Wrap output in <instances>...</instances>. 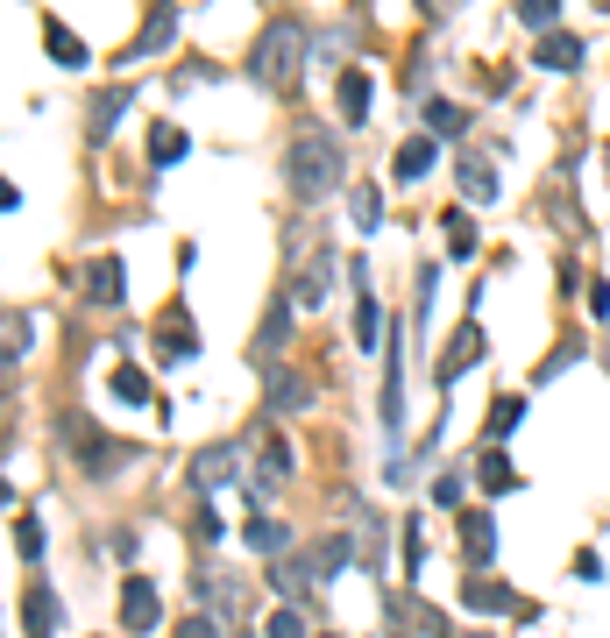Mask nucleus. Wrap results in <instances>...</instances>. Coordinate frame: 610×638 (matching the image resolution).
<instances>
[{
    "label": "nucleus",
    "mask_w": 610,
    "mask_h": 638,
    "mask_svg": "<svg viewBox=\"0 0 610 638\" xmlns=\"http://www.w3.org/2000/svg\"><path fill=\"white\" fill-rule=\"evenodd\" d=\"M320 638H334V631H320Z\"/></svg>",
    "instance_id": "58836bf2"
},
{
    "label": "nucleus",
    "mask_w": 610,
    "mask_h": 638,
    "mask_svg": "<svg viewBox=\"0 0 610 638\" xmlns=\"http://www.w3.org/2000/svg\"><path fill=\"white\" fill-rule=\"evenodd\" d=\"M263 631H270V638H313L305 610H291V603H284V610H270V617H263Z\"/></svg>",
    "instance_id": "c756f323"
},
{
    "label": "nucleus",
    "mask_w": 610,
    "mask_h": 638,
    "mask_svg": "<svg viewBox=\"0 0 610 638\" xmlns=\"http://www.w3.org/2000/svg\"><path fill=\"white\" fill-rule=\"evenodd\" d=\"M355 348H362V355L384 348V305H376L369 291H362V305H355Z\"/></svg>",
    "instance_id": "dca6fc26"
},
{
    "label": "nucleus",
    "mask_w": 610,
    "mask_h": 638,
    "mask_svg": "<svg viewBox=\"0 0 610 638\" xmlns=\"http://www.w3.org/2000/svg\"><path fill=\"white\" fill-rule=\"evenodd\" d=\"M462 546L476 553V561H490V553H497V525H490V511H462Z\"/></svg>",
    "instance_id": "aec40b11"
},
{
    "label": "nucleus",
    "mask_w": 610,
    "mask_h": 638,
    "mask_svg": "<svg viewBox=\"0 0 610 638\" xmlns=\"http://www.w3.org/2000/svg\"><path fill=\"white\" fill-rule=\"evenodd\" d=\"M462 192H469V199H483V206L497 199V171L483 164V156H469V164H462Z\"/></svg>",
    "instance_id": "a878e982"
},
{
    "label": "nucleus",
    "mask_w": 610,
    "mask_h": 638,
    "mask_svg": "<svg viewBox=\"0 0 610 638\" xmlns=\"http://www.w3.org/2000/svg\"><path fill=\"white\" fill-rule=\"evenodd\" d=\"M476 355H483V334H476V327H462V341H454V348L440 355V390H447L454 376H462V369H469Z\"/></svg>",
    "instance_id": "2eb2a0df"
},
{
    "label": "nucleus",
    "mask_w": 610,
    "mask_h": 638,
    "mask_svg": "<svg viewBox=\"0 0 610 638\" xmlns=\"http://www.w3.org/2000/svg\"><path fill=\"white\" fill-rule=\"evenodd\" d=\"M121 114H128V86H107V93L93 100V114H86V135H93V142H107Z\"/></svg>",
    "instance_id": "9d476101"
},
{
    "label": "nucleus",
    "mask_w": 610,
    "mask_h": 638,
    "mask_svg": "<svg viewBox=\"0 0 610 638\" xmlns=\"http://www.w3.org/2000/svg\"><path fill=\"white\" fill-rule=\"evenodd\" d=\"M305 405H313L305 376H277V383H270V412H305Z\"/></svg>",
    "instance_id": "5701e85b"
},
{
    "label": "nucleus",
    "mask_w": 610,
    "mask_h": 638,
    "mask_svg": "<svg viewBox=\"0 0 610 638\" xmlns=\"http://www.w3.org/2000/svg\"><path fill=\"white\" fill-rule=\"evenodd\" d=\"M575 355H582V341H561V348H554V362H540V383H554V376H561Z\"/></svg>",
    "instance_id": "c9c22d12"
},
{
    "label": "nucleus",
    "mask_w": 610,
    "mask_h": 638,
    "mask_svg": "<svg viewBox=\"0 0 610 638\" xmlns=\"http://www.w3.org/2000/svg\"><path fill=\"white\" fill-rule=\"evenodd\" d=\"M334 100H341V121L362 128V121L376 114V78H369L362 64H348V71H341V86H334Z\"/></svg>",
    "instance_id": "39448f33"
},
{
    "label": "nucleus",
    "mask_w": 610,
    "mask_h": 638,
    "mask_svg": "<svg viewBox=\"0 0 610 638\" xmlns=\"http://www.w3.org/2000/svg\"><path fill=\"white\" fill-rule=\"evenodd\" d=\"M178 156H185V128H171V121H157V128H149V164H157V171H171V164H178Z\"/></svg>",
    "instance_id": "a211bd4d"
},
{
    "label": "nucleus",
    "mask_w": 610,
    "mask_h": 638,
    "mask_svg": "<svg viewBox=\"0 0 610 638\" xmlns=\"http://www.w3.org/2000/svg\"><path fill=\"white\" fill-rule=\"evenodd\" d=\"M348 220L362 234H376V227H384V192H376V185H348Z\"/></svg>",
    "instance_id": "f8f14e48"
},
{
    "label": "nucleus",
    "mask_w": 610,
    "mask_h": 638,
    "mask_svg": "<svg viewBox=\"0 0 610 638\" xmlns=\"http://www.w3.org/2000/svg\"><path fill=\"white\" fill-rule=\"evenodd\" d=\"M334 185H341V142L327 128H305L291 142V192L298 199H327Z\"/></svg>",
    "instance_id": "f03ea898"
},
{
    "label": "nucleus",
    "mask_w": 610,
    "mask_h": 638,
    "mask_svg": "<svg viewBox=\"0 0 610 638\" xmlns=\"http://www.w3.org/2000/svg\"><path fill=\"white\" fill-rule=\"evenodd\" d=\"M348 561H355V539H327V546H320V561H313V575H320V582H334Z\"/></svg>",
    "instance_id": "cd10ccee"
},
{
    "label": "nucleus",
    "mask_w": 610,
    "mask_h": 638,
    "mask_svg": "<svg viewBox=\"0 0 610 638\" xmlns=\"http://www.w3.org/2000/svg\"><path fill=\"white\" fill-rule=\"evenodd\" d=\"M447 249H454V256H476V227H469V213H447Z\"/></svg>",
    "instance_id": "473e14b6"
},
{
    "label": "nucleus",
    "mask_w": 610,
    "mask_h": 638,
    "mask_svg": "<svg viewBox=\"0 0 610 638\" xmlns=\"http://www.w3.org/2000/svg\"><path fill=\"white\" fill-rule=\"evenodd\" d=\"M157 355H164V362H192V327H185V312H171L164 327H157Z\"/></svg>",
    "instance_id": "f3484780"
},
{
    "label": "nucleus",
    "mask_w": 610,
    "mask_h": 638,
    "mask_svg": "<svg viewBox=\"0 0 610 638\" xmlns=\"http://www.w3.org/2000/svg\"><path fill=\"white\" fill-rule=\"evenodd\" d=\"M305 57H313V36H305V29L284 15V22H270V29L256 36V50H249V78H256V86H270V93H291V86H298V71H305Z\"/></svg>",
    "instance_id": "f257e3e1"
},
{
    "label": "nucleus",
    "mask_w": 610,
    "mask_h": 638,
    "mask_svg": "<svg viewBox=\"0 0 610 638\" xmlns=\"http://www.w3.org/2000/svg\"><path fill=\"white\" fill-rule=\"evenodd\" d=\"M178 638H220V624L199 610V617H185V624H178Z\"/></svg>",
    "instance_id": "e433bc0d"
},
{
    "label": "nucleus",
    "mask_w": 610,
    "mask_h": 638,
    "mask_svg": "<svg viewBox=\"0 0 610 638\" xmlns=\"http://www.w3.org/2000/svg\"><path fill=\"white\" fill-rule=\"evenodd\" d=\"M114 397H121V405H149V397H157V390H149V376L128 362V369H114Z\"/></svg>",
    "instance_id": "bb28decb"
},
{
    "label": "nucleus",
    "mask_w": 610,
    "mask_h": 638,
    "mask_svg": "<svg viewBox=\"0 0 610 638\" xmlns=\"http://www.w3.org/2000/svg\"><path fill=\"white\" fill-rule=\"evenodd\" d=\"M284 341H291V305L277 298V305H270V319H263V334H256V348H263V355H277Z\"/></svg>",
    "instance_id": "393cba45"
},
{
    "label": "nucleus",
    "mask_w": 610,
    "mask_h": 638,
    "mask_svg": "<svg viewBox=\"0 0 610 638\" xmlns=\"http://www.w3.org/2000/svg\"><path fill=\"white\" fill-rule=\"evenodd\" d=\"M15 553L22 561H43V525L36 518H15Z\"/></svg>",
    "instance_id": "72a5a7b5"
},
{
    "label": "nucleus",
    "mask_w": 610,
    "mask_h": 638,
    "mask_svg": "<svg viewBox=\"0 0 610 638\" xmlns=\"http://www.w3.org/2000/svg\"><path fill=\"white\" fill-rule=\"evenodd\" d=\"M426 128H433V135H462V128H469V114L454 107V100H426Z\"/></svg>",
    "instance_id": "c85d7f7f"
},
{
    "label": "nucleus",
    "mask_w": 610,
    "mask_h": 638,
    "mask_svg": "<svg viewBox=\"0 0 610 638\" xmlns=\"http://www.w3.org/2000/svg\"><path fill=\"white\" fill-rule=\"evenodd\" d=\"M22 624H29V638H57V631H64V603L50 596V582H29V596H22Z\"/></svg>",
    "instance_id": "423d86ee"
},
{
    "label": "nucleus",
    "mask_w": 610,
    "mask_h": 638,
    "mask_svg": "<svg viewBox=\"0 0 610 638\" xmlns=\"http://www.w3.org/2000/svg\"><path fill=\"white\" fill-rule=\"evenodd\" d=\"M242 539H249V553H284V546H291V532H284L277 518H249Z\"/></svg>",
    "instance_id": "b1692460"
},
{
    "label": "nucleus",
    "mask_w": 610,
    "mask_h": 638,
    "mask_svg": "<svg viewBox=\"0 0 610 638\" xmlns=\"http://www.w3.org/2000/svg\"><path fill=\"white\" fill-rule=\"evenodd\" d=\"M589 8H596V15H610V0H589Z\"/></svg>",
    "instance_id": "4c0bfd02"
},
{
    "label": "nucleus",
    "mask_w": 610,
    "mask_h": 638,
    "mask_svg": "<svg viewBox=\"0 0 610 638\" xmlns=\"http://www.w3.org/2000/svg\"><path fill=\"white\" fill-rule=\"evenodd\" d=\"M64 440H71V461H79L86 475H114V468H128L142 447H128V440H107L93 419L79 426V412H64Z\"/></svg>",
    "instance_id": "7ed1b4c3"
},
{
    "label": "nucleus",
    "mask_w": 610,
    "mask_h": 638,
    "mask_svg": "<svg viewBox=\"0 0 610 638\" xmlns=\"http://www.w3.org/2000/svg\"><path fill=\"white\" fill-rule=\"evenodd\" d=\"M518 419H525V397H497V412H490V433L504 440V433L518 426Z\"/></svg>",
    "instance_id": "f704fd0d"
},
{
    "label": "nucleus",
    "mask_w": 610,
    "mask_h": 638,
    "mask_svg": "<svg viewBox=\"0 0 610 638\" xmlns=\"http://www.w3.org/2000/svg\"><path fill=\"white\" fill-rule=\"evenodd\" d=\"M462 603H469V610H525V603H518L504 582H490V575H469V582H462Z\"/></svg>",
    "instance_id": "9b49d317"
},
{
    "label": "nucleus",
    "mask_w": 610,
    "mask_h": 638,
    "mask_svg": "<svg viewBox=\"0 0 610 638\" xmlns=\"http://www.w3.org/2000/svg\"><path fill=\"white\" fill-rule=\"evenodd\" d=\"M532 64H547V71H575V64H582V43H575V36H540Z\"/></svg>",
    "instance_id": "6ab92c4d"
},
{
    "label": "nucleus",
    "mask_w": 610,
    "mask_h": 638,
    "mask_svg": "<svg viewBox=\"0 0 610 638\" xmlns=\"http://www.w3.org/2000/svg\"><path fill=\"white\" fill-rule=\"evenodd\" d=\"M157 617H164L157 589H149V582H121V624L128 631H157Z\"/></svg>",
    "instance_id": "0eeeda50"
},
{
    "label": "nucleus",
    "mask_w": 610,
    "mask_h": 638,
    "mask_svg": "<svg viewBox=\"0 0 610 638\" xmlns=\"http://www.w3.org/2000/svg\"><path fill=\"white\" fill-rule=\"evenodd\" d=\"M327 270H334L327 256H313V263H305V270H298V305H320V298L334 291V277H327Z\"/></svg>",
    "instance_id": "4be33fe9"
},
{
    "label": "nucleus",
    "mask_w": 610,
    "mask_h": 638,
    "mask_svg": "<svg viewBox=\"0 0 610 638\" xmlns=\"http://www.w3.org/2000/svg\"><path fill=\"white\" fill-rule=\"evenodd\" d=\"M86 298H93V305H121V263H114V256H100V263L86 270Z\"/></svg>",
    "instance_id": "ddd939ff"
},
{
    "label": "nucleus",
    "mask_w": 610,
    "mask_h": 638,
    "mask_svg": "<svg viewBox=\"0 0 610 638\" xmlns=\"http://www.w3.org/2000/svg\"><path fill=\"white\" fill-rule=\"evenodd\" d=\"M476 475H483V490H490V497L518 490V468L504 461V447H483V468H476Z\"/></svg>",
    "instance_id": "412c9836"
},
{
    "label": "nucleus",
    "mask_w": 610,
    "mask_h": 638,
    "mask_svg": "<svg viewBox=\"0 0 610 638\" xmlns=\"http://www.w3.org/2000/svg\"><path fill=\"white\" fill-rule=\"evenodd\" d=\"M554 15H561V0H518V22L525 29H547L554 36Z\"/></svg>",
    "instance_id": "2f4dec72"
},
{
    "label": "nucleus",
    "mask_w": 610,
    "mask_h": 638,
    "mask_svg": "<svg viewBox=\"0 0 610 638\" xmlns=\"http://www.w3.org/2000/svg\"><path fill=\"white\" fill-rule=\"evenodd\" d=\"M405 575H412V582L426 575V525H419V518H405Z\"/></svg>",
    "instance_id": "7c9ffc66"
},
{
    "label": "nucleus",
    "mask_w": 610,
    "mask_h": 638,
    "mask_svg": "<svg viewBox=\"0 0 610 638\" xmlns=\"http://www.w3.org/2000/svg\"><path fill=\"white\" fill-rule=\"evenodd\" d=\"M43 43H50V57H57L64 71H79V64H86V43H79V36H71V29H64L57 15L43 22Z\"/></svg>",
    "instance_id": "4468645a"
},
{
    "label": "nucleus",
    "mask_w": 610,
    "mask_h": 638,
    "mask_svg": "<svg viewBox=\"0 0 610 638\" xmlns=\"http://www.w3.org/2000/svg\"><path fill=\"white\" fill-rule=\"evenodd\" d=\"M178 43V0H157L149 8V22L135 29V50H121V64H142V57H164Z\"/></svg>",
    "instance_id": "20e7f679"
},
{
    "label": "nucleus",
    "mask_w": 610,
    "mask_h": 638,
    "mask_svg": "<svg viewBox=\"0 0 610 638\" xmlns=\"http://www.w3.org/2000/svg\"><path fill=\"white\" fill-rule=\"evenodd\" d=\"M185 475H192V490H199V497H206V490H220L227 475H235V447H199Z\"/></svg>",
    "instance_id": "6e6552de"
},
{
    "label": "nucleus",
    "mask_w": 610,
    "mask_h": 638,
    "mask_svg": "<svg viewBox=\"0 0 610 638\" xmlns=\"http://www.w3.org/2000/svg\"><path fill=\"white\" fill-rule=\"evenodd\" d=\"M433 164H440V135H412V142L398 149V164H391V171H398V185H419Z\"/></svg>",
    "instance_id": "1a4fd4ad"
}]
</instances>
